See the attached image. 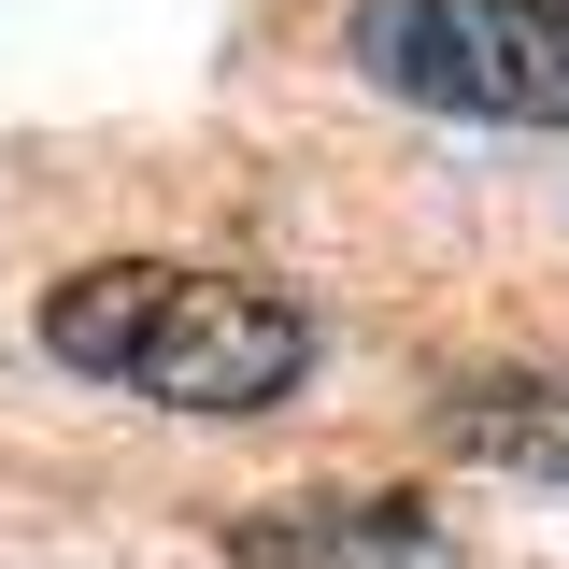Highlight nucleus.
Listing matches in <instances>:
<instances>
[{"label":"nucleus","mask_w":569,"mask_h":569,"mask_svg":"<svg viewBox=\"0 0 569 569\" xmlns=\"http://www.w3.org/2000/svg\"><path fill=\"white\" fill-rule=\"evenodd\" d=\"M43 342L100 385L171 399V413H271L313 370V313L242 271H129L114 257V271H71L43 299Z\"/></svg>","instance_id":"obj_1"},{"label":"nucleus","mask_w":569,"mask_h":569,"mask_svg":"<svg viewBox=\"0 0 569 569\" xmlns=\"http://www.w3.org/2000/svg\"><path fill=\"white\" fill-rule=\"evenodd\" d=\"M356 71L427 114L569 129V0H356Z\"/></svg>","instance_id":"obj_2"},{"label":"nucleus","mask_w":569,"mask_h":569,"mask_svg":"<svg viewBox=\"0 0 569 569\" xmlns=\"http://www.w3.org/2000/svg\"><path fill=\"white\" fill-rule=\"evenodd\" d=\"M228 556L242 569H470L456 527L413 485H328V498H257L228 512Z\"/></svg>","instance_id":"obj_3"},{"label":"nucleus","mask_w":569,"mask_h":569,"mask_svg":"<svg viewBox=\"0 0 569 569\" xmlns=\"http://www.w3.org/2000/svg\"><path fill=\"white\" fill-rule=\"evenodd\" d=\"M441 427L456 456H498V470H569V385H470Z\"/></svg>","instance_id":"obj_4"}]
</instances>
